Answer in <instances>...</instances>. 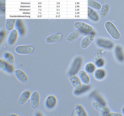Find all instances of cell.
<instances>
[{
    "instance_id": "obj_1",
    "label": "cell",
    "mask_w": 124,
    "mask_h": 116,
    "mask_svg": "<svg viewBox=\"0 0 124 116\" xmlns=\"http://www.w3.org/2000/svg\"><path fill=\"white\" fill-rule=\"evenodd\" d=\"M104 26L107 32L113 39L116 40L121 39L122 37L120 33L112 22L109 21L106 22Z\"/></svg>"
},
{
    "instance_id": "obj_2",
    "label": "cell",
    "mask_w": 124,
    "mask_h": 116,
    "mask_svg": "<svg viewBox=\"0 0 124 116\" xmlns=\"http://www.w3.org/2000/svg\"><path fill=\"white\" fill-rule=\"evenodd\" d=\"M35 48L31 45H20L15 48V51L19 54L28 55L32 53L34 51Z\"/></svg>"
},
{
    "instance_id": "obj_3",
    "label": "cell",
    "mask_w": 124,
    "mask_h": 116,
    "mask_svg": "<svg viewBox=\"0 0 124 116\" xmlns=\"http://www.w3.org/2000/svg\"><path fill=\"white\" fill-rule=\"evenodd\" d=\"M69 79L75 91H79L81 90L83 87L82 83L79 77L75 74H69Z\"/></svg>"
},
{
    "instance_id": "obj_4",
    "label": "cell",
    "mask_w": 124,
    "mask_h": 116,
    "mask_svg": "<svg viewBox=\"0 0 124 116\" xmlns=\"http://www.w3.org/2000/svg\"><path fill=\"white\" fill-rule=\"evenodd\" d=\"M74 26L76 29L85 33H91L94 30L92 26L83 22H76L74 24Z\"/></svg>"
},
{
    "instance_id": "obj_5",
    "label": "cell",
    "mask_w": 124,
    "mask_h": 116,
    "mask_svg": "<svg viewBox=\"0 0 124 116\" xmlns=\"http://www.w3.org/2000/svg\"><path fill=\"white\" fill-rule=\"evenodd\" d=\"M40 94L38 90H35L32 92L30 98L31 106L34 109H39L40 104Z\"/></svg>"
},
{
    "instance_id": "obj_6",
    "label": "cell",
    "mask_w": 124,
    "mask_h": 116,
    "mask_svg": "<svg viewBox=\"0 0 124 116\" xmlns=\"http://www.w3.org/2000/svg\"><path fill=\"white\" fill-rule=\"evenodd\" d=\"M14 75L17 80L22 84H26L29 81L28 75L23 70L20 69L15 70L14 72Z\"/></svg>"
},
{
    "instance_id": "obj_7",
    "label": "cell",
    "mask_w": 124,
    "mask_h": 116,
    "mask_svg": "<svg viewBox=\"0 0 124 116\" xmlns=\"http://www.w3.org/2000/svg\"><path fill=\"white\" fill-rule=\"evenodd\" d=\"M95 35L93 32L89 33L88 35L84 37L80 42L81 48L84 49L87 48L95 40Z\"/></svg>"
},
{
    "instance_id": "obj_8",
    "label": "cell",
    "mask_w": 124,
    "mask_h": 116,
    "mask_svg": "<svg viewBox=\"0 0 124 116\" xmlns=\"http://www.w3.org/2000/svg\"><path fill=\"white\" fill-rule=\"evenodd\" d=\"M93 108L96 111L102 114H106L109 112V108L105 104L98 101H93L92 103Z\"/></svg>"
},
{
    "instance_id": "obj_9",
    "label": "cell",
    "mask_w": 124,
    "mask_h": 116,
    "mask_svg": "<svg viewBox=\"0 0 124 116\" xmlns=\"http://www.w3.org/2000/svg\"><path fill=\"white\" fill-rule=\"evenodd\" d=\"M82 63V58L80 57H76L72 64L69 74H75L80 68Z\"/></svg>"
},
{
    "instance_id": "obj_10",
    "label": "cell",
    "mask_w": 124,
    "mask_h": 116,
    "mask_svg": "<svg viewBox=\"0 0 124 116\" xmlns=\"http://www.w3.org/2000/svg\"><path fill=\"white\" fill-rule=\"evenodd\" d=\"M57 99L56 96L54 95H48L45 101V105L47 109H51L56 106Z\"/></svg>"
},
{
    "instance_id": "obj_11",
    "label": "cell",
    "mask_w": 124,
    "mask_h": 116,
    "mask_svg": "<svg viewBox=\"0 0 124 116\" xmlns=\"http://www.w3.org/2000/svg\"><path fill=\"white\" fill-rule=\"evenodd\" d=\"M32 93L29 90H25L22 93L18 100V103L22 106L26 104L30 100Z\"/></svg>"
},
{
    "instance_id": "obj_12",
    "label": "cell",
    "mask_w": 124,
    "mask_h": 116,
    "mask_svg": "<svg viewBox=\"0 0 124 116\" xmlns=\"http://www.w3.org/2000/svg\"><path fill=\"white\" fill-rule=\"evenodd\" d=\"M63 34L61 33H56L48 36L46 41L48 44H52L60 41L63 38Z\"/></svg>"
},
{
    "instance_id": "obj_13",
    "label": "cell",
    "mask_w": 124,
    "mask_h": 116,
    "mask_svg": "<svg viewBox=\"0 0 124 116\" xmlns=\"http://www.w3.org/2000/svg\"><path fill=\"white\" fill-rule=\"evenodd\" d=\"M0 69L9 74H12L15 70L13 65L8 64L2 59H0Z\"/></svg>"
},
{
    "instance_id": "obj_14",
    "label": "cell",
    "mask_w": 124,
    "mask_h": 116,
    "mask_svg": "<svg viewBox=\"0 0 124 116\" xmlns=\"http://www.w3.org/2000/svg\"><path fill=\"white\" fill-rule=\"evenodd\" d=\"M19 36V32L18 30L14 29L11 31L8 38V43L10 45H14L17 41Z\"/></svg>"
},
{
    "instance_id": "obj_15",
    "label": "cell",
    "mask_w": 124,
    "mask_h": 116,
    "mask_svg": "<svg viewBox=\"0 0 124 116\" xmlns=\"http://www.w3.org/2000/svg\"><path fill=\"white\" fill-rule=\"evenodd\" d=\"M72 115L78 116H88L87 112L83 107L80 104H77L75 105Z\"/></svg>"
},
{
    "instance_id": "obj_16",
    "label": "cell",
    "mask_w": 124,
    "mask_h": 116,
    "mask_svg": "<svg viewBox=\"0 0 124 116\" xmlns=\"http://www.w3.org/2000/svg\"><path fill=\"white\" fill-rule=\"evenodd\" d=\"M78 75L82 83L84 85H88L90 84L91 81L90 78L85 71L80 70L78 73Z\"/></svg>"
},
{
    "instance_id": "obj_17",
    "label": "cell",
    "mask_w": 124,
    "mask_h": 116,
    "mask_svg": "<svg viewBox=\"0 0 124 116\" xmlns=\"http://www.w3.org/2000/svg\"><path fill=\"white\" fill-rule=\"evenodd\" d=\"M81 32L79 30H76L70 33L67 37V41L69 43H72L75 41L81 36Z\"/></svg>"
},
{
    "instance_id": "obj_18",
    "label": "cell",
    "mask_w": 124,
    "mask_h": 116,
    "mask_svg": "<svg viewBox=\"0 0 124 116\" xmlns=\"http://www.w3.org/2000/svg\"><path fill=\"white\" fill-rule=\"evenodd\" d=\"M97 43L98 45L103 48H111L113 46V43L111 41L103 39L97 40Z\"/></svg>"
},
{
    "instance_id": "obj_19",
    "label": "cell",
    "mask_w": 124,
    "mask_h": 116,
    "mask_svg": "<svg viewBox=\"0 0 124 116\" xmlns=\"http://www.w3.org/2000/svg\"><path fill=\"white\" fill-rule=\"evenodd\" d=\"M105 50L103 48L99 47L96 49L93 56V60L94 62L98 59L101 58L103 56Z\"/></svg>"
},
{
    "instance_id": "obj_20",
    "label": "cell",
    "mask_w": 124,
    "mask_h": 116,
    "mask_svg": "<svg viewBox=\"0 0 124 116\" xmlns=\"http://www.w3.org/2000/svg\"><path fill=\"white\" fill-rule=\"evenodd\" d=\"M110 10V4L108 3L104 4L101 9L100 16L102 19H104L108 16Z\"/></svg>"
},
{
    "instance_id": "obj_21",
    "label": "cell",
    "mask_w": 124,
    "mask_h": 116,
    "mask_svg": "<svg viewBox=\"0 0 124 116\" xmlns=\"http://www.w3.org/2000/svg\"><path fill=\"white\" fill-rule=\"evenodd\" d=\"M88 17L93 22H98L99 20V17L97 12L94 9L90 7H88Z\"/></svg>"
},
{
    "instance_id": "obj_22",
    "label": "cell",
    "mask_w": 124,
    "mask_h": 116,
    "mask_svg": "<svg viewBox=\"0 0 124 116\" xmlns=\"http://www.w3.org/2000/svg\"><path fill=\"white\" fill-rule=\"evenodd\" d=\"M115 51V56L118 61L123 62L124 61V53L122 47L120 46H117Z\"/></svg>"
},
{
    "instance_id": "obj_23",
    "label": "cell",
    "mask_w": 124,
    "mask_h": 116,
    "mask_svg": "<svg viewBox=\"0 0 124 116\" xmlns=\"http://www.w3.org/2000/svg\"><path fill=\"white\" fill-rule=\"evenodd\" d=\"M4 57L5 61L8 64L13 65L16 63V58L11 53L9 52H6L4 54Z\"/></svg>"
},
{
    "instance_id": "obj_24",
    "label": "cell",
    "mask_w": 124,
    "mask_h": 116,
    "mask_svg": "<svg viewBox=\"0 0 124 116\" xmlns=\"http://www.w3.org/2000/svg\"><path fill=\"white\" fill-rule=\"evenodd\" d=\"M106 75V72L104 70L99 69L95 71L94 76L96 80H101L104 78Z\"/></svg>"
},
{
    "instance_id": "obj_25",
    "label": "cell",
    "mask_w": 124,
    "mask_h": 116,
    "mask_svg": "<svg viewBox=\"0 0 124 116\" xmlns=\"http://www.w3.org/2000/svg\"><path fill=\"white\" fill-rule=\"evenodd\" d=\"M88 7L96 10H101L102 6L100 3L94 0H88Z\"/></svg>"
},
{
    "instance_id": "obj_26",
    "label": "cell",
    "mask_w": 124,
    "mask_h": 116,
    "mask_svg": "<svg viewBox=\"0 0 124 116\" xmlns=\"http://www.w3.org/2000/svg\"><path fill=\"white\" fill-rule=\"evenodd\" d=\"M16 20V19H8L6 23V28L8 31H11L14 29Z\"/></svg>"
},
{
    "instance_id": "obj_27",
    "label": "cell",
    "mask_w": 124,
    "mask_h": 116,
    "mask_svg": "<svg viewBox=\"0 0 124 116\" xmlns=\"http://www.w3.org/2000/svg\"><path fill=\"white\" fill-rule=\"evenodd\" d=\"M95 65L92 62L87 63L85 66V70L88 73L93 72L95 70Z\"/></svg>"
},
{
    "instance_id": "obj_28",
    "label": "cell",
    "mask_w": 124,
    "mask_h": 116,
    "mask_svg": "<svg viewBox=\"0 0 124 116\" xmlns=\"http://www.w3.org/2000/svg\"><path fill=\"white\" fill-rule=\"evenodd\" d=\"M6 12V0H0V14L3 15Z\"/></svg>"
},
{
    "instance_id": "obj_29",
    "label": "cell",
    "mask_w": 124,
    "mask_h": 116,
    "mask_svg": "<svg viewBox=\"0 0 124 116\" xmlns=\"http://www.w3.org/2000/svg\"><path fill=\"white\" fill-rule=\"evenodd\" d=\"M95 64L97 67L101 68L104 65V61L102 58L99 59L95 62Z\"/></svg>"
},
{
    "instance_id": "obj_30",
    "label": "cell",
    "mask_w": 124,
    "mask_h": 116,
    "mask_svg": "<svg viewBox=\"0 0 124 116\" xmlns=\"http://www.w3.org/2000/svg\"><path fill=\"white\" fill-rule=\"evenodd\" d=\"M104 115L108 116H122V115L120 113L113 112H109L108 113L104 114Z\"/></svg>"
},
{
    "instance_id": "obj_31",
    "label": "cell",
    "mask_w": 124,
    "mask_h": 116,
    "mask_svg": "<svg viewBox=\"0 0 124 116\" xmlns=\"http://www.w3.org/2000/svg\"><path fill=\"white\" fill-rule=\"evenodd\" d=\"M10 116H12V115H16V116H20L21 115L18 114H16V113H13V114H11L9 115Z\"/></svg>"
},
{
    "instance_id": "obj_32",
    "label": "cell",
    "mask_w": 124,
    "mask_h": 116,
    "mask_svg": "<svg viewBox=\"0 0 124 116\" xmlns=\"http://www.w3.org/2000/svg\"><path fill=\"white\" fill-rule=\"evenodd\" d=\"M122 112L124 116V106L123 107L122 109Z\"/></svg>"
}]
</instances>
